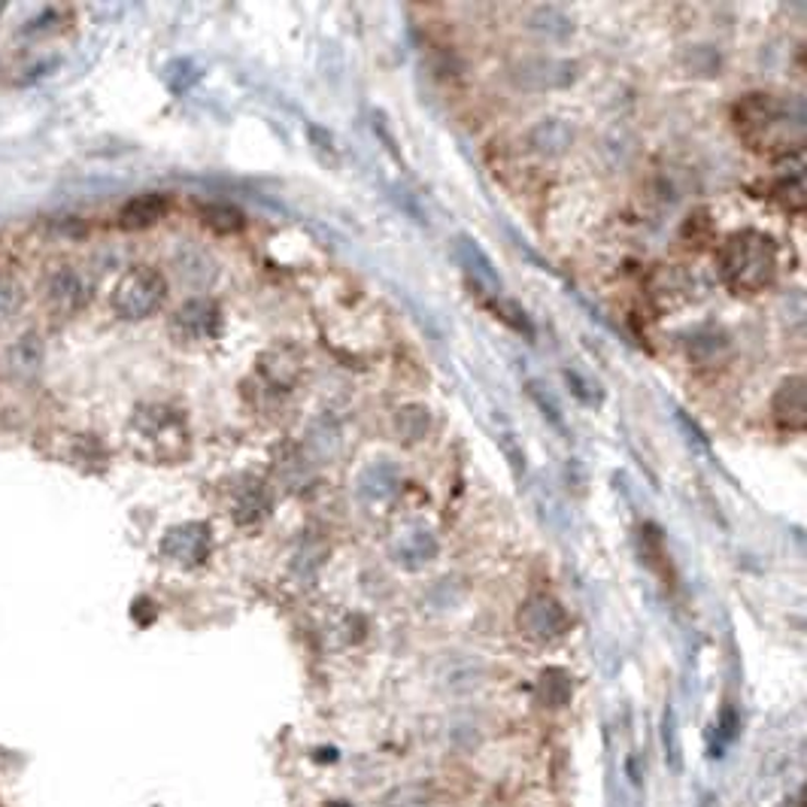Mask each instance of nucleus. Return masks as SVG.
I'll return each instance as SVG.
<instances>
[{"mask_svg":"<svg viewBox=\"0 0 807 807\" xmlns=\"http://www.w3.org/2000/svg\"><path fill=\"white\" fill-rule=\"evenodd\" d=\"M735 128L750 150L766 152V155L790 152L805 138L802 110L793 112L786 100L766 95V92L740 97L735 104Z\"/></svg>","mask_w":807,"mask_h":807,"instance_id":"1","label":"nucleus"},{"mask_svg":"<svg viewBox=\"0 0 807 807\" xmlns=\"http://www.w3.org/2000/svg\"><path fill=\"white\" fill-rule=\"evenodd\" d=\"M128 447L152 465H177L192 452V431L186 416L167 404H143L128 423Z\"/></svg>","mask_w":807,"mask_h":807,"instance_id":"2","label":"nucleus"},{"mask_svg":"<svg viewBox=\"0 0 807 807\" xmlns=\"http://www.w3.org/2000/svg\"><path fill=\"white\" fill-rule=\"evenodd\" d=\"M720 276L744 295L762 292L778 276V244L759 232L732 234L720 247Z\"/></svg>","mask_w":807,"mask_h":807,"instance_id":"3","label":"nucleus"},{"mask_svg":"<svg viewBox=\"0 0 807 807\" xmlns=\"http://www.w3.org/2000/svg\"><path fill=\"white\" fill-rule=\"evenodd\" d=\"M167 298V280L162 271L155 268H131L128 274L116 283L110 295V307L112 313L119 319H128V322H138V319H146L155 310H162V304Z\"/></svg>","mask_w":807,"mask_h":807,"instance_id":"4","label":"nucleus"},{"mask_svg":"<svg viewBox=\"0 0 807 807\" xmlns=\"http://www.w3.org/2000/svg\"><path fill=\"white\" fill-rule=\"evenodd\" d=\"M568 626H571L568 610L553 595H544V592L529 595L520 604V610H517V629H520L525 641L532 643L559 641L561 634L568 631Z\"/></svg>","mask_w":807,"mask_h":807,"instance_id":"5","label":"nucleus"},{"mask_svg":"<svg viewBox=\"0 0 807 807\" xmlns=\"http://www.w3.org/2000/svg\"><path fill=\"white\" fill-rule=\"evenodd\" d=\"M222 310L219 304L210 298H192L179 307L170 319V334L182 346H201L219 337Z\"/></svg>","mask_w":807,"mask_h":807,"instance_id":"6","label":"nucleus"},{"mask_svg":"<svg viewBox=\"0 0 807 807\" xmlns=\"http://www.w3.org/2000/svg\"><path fill=\"white\" fill-rule=\"evenodd\" d=\"M92 298L88 276L73 264H58L52 274L43 280V304L58 316H76Z\"/></svg>","mask_w":807,"mask_h":807,"instance_id":"7","label":"nucleus"},{"mask_svg":"<svg viewBox=\"0 0 807 807\" xmlns=\"http://www.w3.org/2000/svg\"><path fill=\"white\" fill-rule=\"evenodd\" d=\"M213 549V532L206 522H182L167 529L162 537V556L177 568H198L204 565Z\"/></svg>","mask_w":807,"mask_h":807,"instance_id":"8","label":"nucleus"},{"mask_svg":"<svg viewBox=\"0 0 807 807\" xmlns=\"http://www.w3.org/2000/svg\"><path fill=\"white\" fill-rule=\"evenodd\" d=\"M43 361H46V343L37 331H25L19 334V341L7 349L3 368L13 383L28 385L43 373Z\"/></svg>","mask_w":807,"mask_h":807,"instance_id":"9","label":"nucleus"},{"mask_svg":"<svg viewBox=\"0 0 807 807\" xmlns=\"http://www.w3.org/2000/svg\"><path fill=\"white\" fill-rule=\"evenodd\" d=\"M771 413H774V423L783 431H805L807 425V392H805V377H786L778 385V392L771 397Z\"/></svg>","mask_w":807,"mask_h":807,"instance_id":"10","label":"nucleus"},{"mask_svg":"<svg viewBox=\"0 0 807 807\" xmlns=\"http://www.w3.org/2000/svg\"><path fill=\"white\" fill-rule=\"evenodd\" d=\"M170 210V198L162 192H146L131 198L128 204L119 210V225L124 232H146L155 222H162Z\"/></svg>","mask_w":807,"mask_h":807,"instance_id":"11","label":"nucleus"},{"mask_svg":"<svg viewBox=\"0 0 807 807\" xmlns=\"http://www.w3.org/2000/svg\"><path fill=\"white\" fill-rule=\"evenodd\" d=\"M301 361L304 353L292 343H280L271 353L261 356V373L271 380L274 385H283V389H292V383L298 380L301 373Z\"/></svg>","mask_w":807,"mask_h":807,"instance_id":"12","label":"nucleus"},{"mask_svg":"<svg viewBox=\"0 0 807 807\" xmlns=\"http://www.w3.org/2000/svg\"><path fill=\"white\" fill-rule=\"evenodd\" d=\"M455 252H459V259H462V264H465V271L471 274V280H474L479 288H486V292H495V295H498V288H501V276L495 274L492 261L486 259V252H483V249H479L471 237H459Z\"/></svg>","mask_w":807,"mask_h":807,"instance_id":"13","label":"nucleus"},{"mask_svg":"<svg viewBox=\"0 0 807 807\" xmlns=\"http://www.w3.org/2000/svg\"><path fill=\"white\" fill-rule=\"evenodd\" d=\"M438 553V541L431 537L428 529H411L407 534H401V541L395 544V561H401L404 568H419L425 561L435 559Z\"/></svg>","mask_w":807,"mask_h":807,"instance_id":"14","label":"nucleus"},{"mask_svg":"<svg viewBox=\"0 0 807 807\" xmlns=\"http://www.w3.org/2000/svg\"><path fill=\"white\" fill-rule=\"evenodd\" d=\"M571 138H574V131L568 128L565 122L559 119H547V122H541L537 128L532 131V143L534 152H544V155H561V152L571 146Z\"/></svg>","mask_w":807,"mask_h":807,"instance_id":"15","label":"nucleus"},{"mask_svg":"<svg viewBox=\"0 0 807 807\" xmlns=\"http://www.w3.org/2000/svg\"><path fill=\"white\" fill-rule=\"evenodd\" d=\"M268 495L261 486H249L247 492L237 495V501H234V520L240 522V525H256L259 520L268 517Z\"/></svg>","mask_w":807,"mask_h":807,"instance_id":"16","label":"nucleus"},{"mask_svg":"<svg viewBox=\"0 0 807 807\" xmlns=\"http://www.w3.org/2000/svg\"><path fill=\"white\" fill-rule=\"evenodd\" d=\"M201 222H204L206 228L213 234H237L244 232V213L237 210V206H228V204H210L201 210Z\"/></svg>","mask_w":807,"mask_h":807,"instance_id":"17","label":"nucleus"},{"mask_svg":"<svg viewBox=\"0 0 807 807\" xmlns=\"http://www.w3.org/2000/svg\"><path fill=\"white\" fill-rule=\"evenodd\" d=\"M428 425H431V416H428V411L419 407V404H411V407L397 411L395 431L401 435L404 443H416V440H423L425 435H428Z\"/></svg>","mask_w":807,"mask_h":807,"instance_id":"18","label":"nucleus"},{"mask_svg":"<svg viewBox=\"0 0 807 807\" xmlns=\"http://www.w3.org/2000/svg\"><path fill=\"white\" fill-rule=\"evenodd\" d=\"M22 307H25V286L13 274L0 271V325L13 322L22 313Z\"/></svg>","mask_w":807,"mask_h":807,"instance_id":"19","label":"nucleus"},{"mask_svg":"<svg viewBox=\"0 0 807 807\" xmlns=\"http://www.w3.org/2000/svg\"><path fill=\"white\" fill-rule=\"evenodd\" d=\"M541 696H544V701L553 704V708L565 704L568 696H571V680H568V674L559 668H549L547 674L541 677Z\"/></svg>","mask_w":807,"mask_h":807,"instance_id":"20","label":"nucleus"},{"mask_svg":"<svg viewBox=\"0 0 807 807\" xmlns=\"http://www.w3.org/2000/svg\"><path fill=\"white\" fill-rule=\"evenodd\" d=\"M385 471H389V467H385V465L370 467L368 477L361 479V492L368 495V498H373V501H380V498H389V495L395 492L397 477H395V474H389V477L383 479Z\"/></svg>","mask_w":807,"mask_h":807,"instance_id":"21","label":"nucleus"},{"mask_svg":"<svg viewBox=\"0 0 807 807\" xmlns=\"http://www.w3.org/2000/svg\"><path fill=\"white\" fill-rule=\"evenodd\" d=\"M389 807H431V795L419 783H411V786H401L397 793H392Z\"/></svg>","mask_w":807,"mask_h":807,"instance_id":"22","label":"nucleus"},{"mask_svg":"<svg viewBox=\"0 0 807 807\" xmlns=\"http://www.w3.org/2000/svg\"><path fill=\"white\" fill-rule=\"evenodd\" d=\"M662 744H665V756L674 771H680V740H677V725H674V713L665 711L662 716Z\"/></svg>","mask_w":807,"mask_h":807,"instance_id":"23","label":"nucleus"},{"mask_svg":"<svg viewBox=\"0 0 807 807\" xmlns=\"http://www.w3.org/2000/svg\"><path fill=\"white\" fill-rule=\"evenodd\" d=\"M735 732H738V716H735V711H725L723 720H720V740L728 744L735 738Z\"/></svg>","mask_w":807,"mask_h":807,"instance_id":"24","label":"nucleus"}]
</instances>
